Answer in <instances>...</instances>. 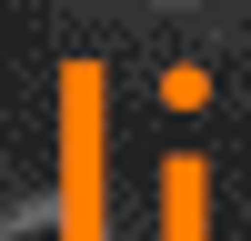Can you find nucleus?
<instances>
[{
	"label": "nucleus",
	"instance_id": "nucleus-1",
	"mask_svg": "<svg viewBox=\"0 0 251 241\" xmlns=\"http://www.w3.org/2000/svg\"><path fill=\"white\" fill-rule=\"evenodd\" d=\"M20 241H60V231H20Z\"/></svg>",
	"mask_w": 251,
	"mask_h": 241
}]
</instances>
